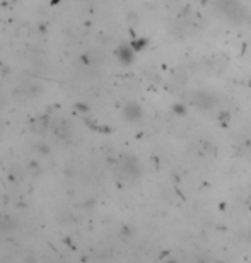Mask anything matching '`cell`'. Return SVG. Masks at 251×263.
<instances>
[{"label":"cell","instance_id":"6da1fadb","mask_svg":"<svg viewBox=\"0 0 251 263\" xmlns=\"http://www.w3.org/2000/svg\"><path fill=\"white\" fill-rule=\"evenodd\" d=\"M120 171L121 175H125L128 179H135L138 176V173H140V168H138V162L135 161L134 157H127L121 161Z\"/></svg>","mask_w":251,"mask_h":263},{"label":"cell","instance_id":"7a4b0ae2","mask_svg":"<svg viewBox=\"0 0 251 263\" xmlns=\"http://www.w3.org/2000/svg\"><path fill=\"white\" fill-rule=\"evenodd\" d=\"M193 103L198 106V108H212L215 103V99L212 98V94H208V92H197V94L193 96Z\"/></svg>","mask_w":251,"mask_h":263},{"label":"cell","instance_id":"3957f363","mask_svg":"<svg viewBox=\"0 0 251 263\" xmlns=\"http://www.w3.org/2000/svg\"><path fill=\"white\" fill-rule=\"evenodd\" d=\"M123 115L127 120H132V122H135V120H138L142 116V108L137 105V103H128L127 106H125L123 110Z\"/></svg>","mask_w":251,"mask_h":263},{"label":"cell","instance_id":"5b68a950","mask_svg":"<svg viewBox=\"0 0 251 263\" xmlns=\"http://www.w3.org/2000/svg\"><path fill=\"white\" fill-rule=\"evenodd\" d=\"M118 57H120V60L123 62V64H130L132 58H134V48L121 46L120 50H118Z\"/></svg>","mask_w":251,"mask_h":263},{"label":"cell","instance_id":"277c9868","mask_svg":"<svg viewBox=\"0 0 251 263\" xmlns=\"http://www.w3.org/2000/svg\"><path fill=\"white\" fill-rule=\"evenodd\" d=\"M16 227V220L9 216H0V234H5V233H10L14 231Z\"/></svg>","mask_w":251,"mask_h":263}]
</instances>
